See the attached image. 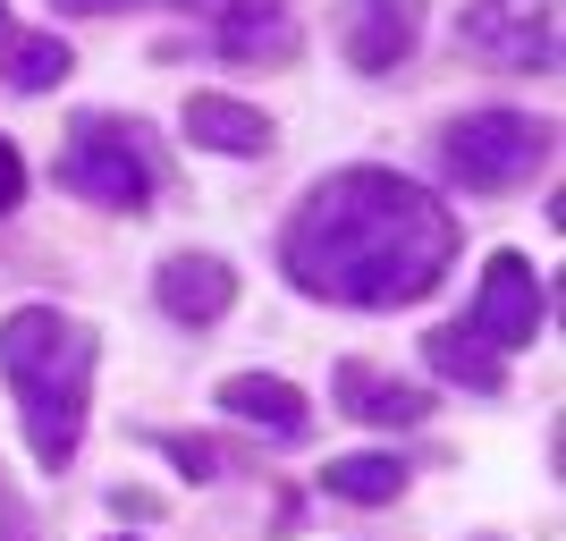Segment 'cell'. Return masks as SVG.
<instances>
[{"instance_id": "3", "label": "cell", "mask_w": 566, "mask_h": 541, "mask_svg": "<svg viewBox=\"0 0 566 541\" xmlns=\"http://www.w3.org/2000/svg\"><path fill=\"white\" fill-rule=\"evenodd\" d=\"M440 162H449V178L473 187V195L524 187V178L549 162V127L524 118V111H465L449 136H440Z\"/></svg>"}, {"instance_id": "7", "label": "cell", "mask_w": 566, "mask_h": 541, "mask_svg": "<svg viewBox=\"0 0 566 541\" xmlns=\"http://www.w3.org/2000/svg\"><path fill=\"white\" fill-rule=\"evenodd\" d=\"M187 9L212 25V43L229 51V60H296L287 0H187Z\"/></svg>"}, {"instance_id": "10", "label": "cell", "mask_w": 566, "mask_h": 541, "mask_svg": "<svg viewBox=\"0 0 566 541\" xmlns=\"http://www.w3.org/2000/svg\"><path fill=\"white\" fill-rule=\"evenodd\" d=\"M415 25H423V0H355L347 9V60L355 69H398L415 51Z\"/></svg>"}, {"instance_id": "20", "label": "cell", "mask_w": 566, "mask_h": 541, "mask_svg": "<svg viewBox=\"0 0 566 541\" xmlns=\"http://www.w3.org/2000/svg\"><path fill=\"white\" fill-rule=\"evenodd\" d=\"M0 34H9V9H0Z\"/></svg>"}, {"instance_id": "8", "label": "cell", "mask_w": 566, "mask_h": 541, "mask_svg": "<svg viewBox=\"0 0 566 541\" xmlns=\"http://www.w3.org/2000/svg\"><path fill=\"white\" fill-rule=\"evenodd\" d=\"M220 406H229L237 424L271 431V440H305V431H313L305 389H296V381H280V373H237V381H220Z\"/></svg>"}, {"instance_id": "13", "label": "cell", "mask_w": 566, "mask_h": 541, "mask_svg": "<svg viewBox=\"0 0 566 541\" xmlns=\"http://www.w3.org/2000/svg\"><path fill=\"white\" fill-rule=\"evenodd\" d=\"M423 355H431V373L465 381V389H482V398H499V389H507V364H499V347H482V339H473L465 322L431 330V339H423Z\"/></svg>"}, {"instance_id": "5", "label": "cell", "mask_w": 566, "mask_h": 541, "mask_svg": "<svg viewBox=\"0 0 566 541\" xmlns=\"http://www.w3.org/2000/svg\"><path fill=\"white\" fill-rule=\"evenodd\" d=\"M465 51L491 69H558V0H473Z\"/></svg>"}, {"instance_id": "14", "label": "cell", "mask_w": 566, "mask_h": 541, "mask_svg": "<svg viewBox=\"0 0 566 541\" xmlns=\"http://www.w3.org/2000/svg\"><path fill=\"white\" fill-rule=\"evenodd\" d=\"M76 60H69V43L60 34H0V85H18V94H51L60 76H69Z\"/></svg>"}, {"instance_id": "1", "label": "cell", "mask_w": 566, "mask_h": 541, "mask_svg": "<svg viewBox=\"0 0 566 541\" xmlns=\"http://www.w3.org/2000/svg\"><path fill=\"white\" fill-rule=\"evenodd\" d=\"M280 262L322 305H423L457 262V212L398 169H338L287 220Z\"/></svg>"}, {"instance_id": "16", "label": "cell", "mask_w": 566, "mask_h": 541, "mask_svg": "<svg viewBox=\"0 0 566 541\" xmlns=\"http://www.w3.org/2000/svg\"><path fill=\"white\" fill-rule=\"evenodd\" d=\"M25 204V162H18V144L0 136V212H18Z\"/></svg>"}, {"instance_id": "17", "label": "cell", "mask_w": 566, "mask_h": 541, "mask_svg": "<svg viewBox=\"0 0 566 541\" xmlns=\"http://www.w3.org/2000/svg\"><path fill=\"white\" fill-rule=\"evenodd\" d=\"M161 448H169V457H178V466L195 474V482H203V474L220 466V457H212V440H187V431H178V440H161Z\"/></svg>"}, {"instance_id": "4", "label": "cell", "mask_w": 566, "mask_h": 541, "mask_svg": "<svg viewBox=\"0 0 566 541\" xmlns=\"http://www.w3.org/2000/svg\"><path fill=\"white\" fill-rule=\"evenodd\" d=\"M60 187L102 204V212H144L153 204V162H144L136 127L118 118H76L69 127V153H60Z\"/></svg>"}, {"instance_id": "11", "label": "cell", "mask_w": 566, "mask_h": 541, "mask_svg": "<svg viewBox=\"0 0 566 541\" xmlns=\"http://www.w3.org/2000/svg\"><path fill=\"white\" fill-rule=\"evenodd\" d=\"M331 389H338V415H364V424H389V431H406V424L431 415V398L415 381H389V373H373V364H338Z\"/></svg>"}, {"instance_id": "6", "label": "cell", "mask_w": 566, "mask_h": 541, "mask_svg": "<svg viewBox=\"0 0 566 541\" xmlns=\"http://www.w3.org/2000/svg\"><path fill=\"white\" fill-rule=\"evenodd\" d=\"M542 313H549V296H542V271L524 254H491V271H482V296H473V339L482 347H499V355H516V347H533L542 339Z\"/></svg>"}, {"instance_id": "2", "label": "cell", "mask_w": 566, "mask_h": 541, "mask_svg": "<svg viewBox=\"0 0 566 541\" xmlns=\"http://www.w3.org/2000/svg\"><path fill=\"white\" fill-rule=\"evenodd\" d=\"M0 381L25 415V448L60 474L85 440V406H94V330L69 322L60 305H18L0 322Z\"/></svg>"}, {"instance_id": "18", "label": "cell", "mask_w": 566, "mask_h": 541, "mask_svg": "<svg viewBox=\"0 0 566 541\" xmlns=\"http://www.w3.org/2000/svg\"><path fill=\"white\" fill-rule=\"evenodd\" d=\"M0 541H34V524H25V508L9 491H0Z\"/></svg>"}, {"instance_id": "19", "label": "cell", "mask_w": 566, "mask_h": 541, "mask_svg": "<svg viewBox=\"0 0 566 541\" xmlns=\"http://www.w3.org/2000/svg\"><path fill=\"white\" fill-rule=\"evenodd\" d=\"M60 9H76V18H111V9H136V0H60Z\"/></svg>"}, {"instance_id": "9", "label": "cell", "mask_w": 566, "mask_h": 541, "mask_svg": "<svg viewBox=\"0 0 566 541\" xmlns=\"http://www.w3.org/2000/svg\"><path fill=\"white\" fill-rule=\"evenodd\" d=\"M153 288H161V313H169V322H195V330H203V322H220V313L237 305L229 262H212V254H169Z\"/></svg>"}, {"instance_id": "15", "label": "cell", "mask_w": 566, "mask_h": 541, "mask_svg": "<svg viewBox=\"0 0 566 541\" xmlns=\"http://www.w3.org/2000/svg\"><path fill=\"white\" fill-rule=\"evenodd\" d=\"M331 499H355V508H389L406 491V466L398 457H331Z\"/></svg>"}, {"instance_id": "12", "label": "cell", "mask_w": 566, "mask_h": 541, "mask_svg": "<svg viewBox=\"0 0 566 541\" xmlns=\"http://www.w3.org/2000/svg\"><path fill=\"white\" fill-rule=\"evenodd\" d=\"M187 136L212 144V153L254 162V153H271V118L254 102H229V94H187Z\"/></svg>"}]
</instances>
